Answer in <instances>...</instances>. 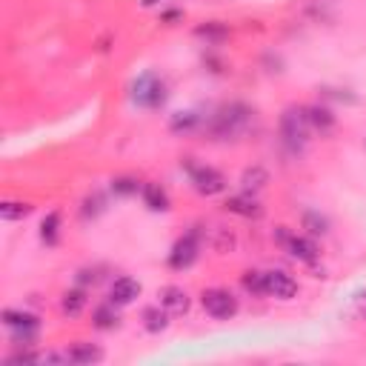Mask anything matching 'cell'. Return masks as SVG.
<instances>
[{"mask_svg": "<svg viewBox=\"0 0 366 366\" xmlns=\"http://www.w3.org/2000/svg\"><path fill=\"white\" fill-rule=\"evenodd\" d=\"M98 326H101V329H112V326H117V315H112L109 307L98 309Z\"/></svg>", "mask_w": 366, "mask_h": 366, "instance_id": "cell-23", "label": "cell"}, {"mask_svg": "<svg viewBox=\"0 0 366 366\" xmlns=\"http://www.w3.org/2000/svg\"><path fill=\"white\" fill-rule=\"evenodd\" d=\"M269 183V175L261 169V166H255V169H247L243 172V177H240V189L247 192V195H258L263 186Z\"/></svg>", "mask_w": 366, "mask_h": 366, "instance_id": "cell-12", "label": "cell"}, {"mask_svg": "<svg viewBox=\"0 0 366 366\" xmlns=\"http://www.w3.org/2000/svg\"><path fill=\"white\" fill-rule=\"evenodd\" d=\"M189 175H192V183H195V189L200 195H218L226 189V180L218 169H212V166H195L189 163Z\"/></svg>", "mask_w": 366, "mask_h": 366, "instance_id": "cell-3", "label": "cell"}, {"mask_svg": "<svg viewBox=\"0 0 366 366\" xmlns=\"http://www.w3.org/2000/svg\"><path fill=\"white\" fill-rule=\"evenodd\" d=\"M195 258H198V232H189V235H183V237L175 243L169 263H172L175 269H186V266L195 263Z\"/></svg>", "mask_w": 366, "mask_h": 366, "instance_id": "cell-7", "label": "cell"}, {"mask_svg": "<svg viewBox=\"0 0 366 366\" xmlns=\"http://www.w3.org/2000/svg\"><path fill=\"white\" fill-rule=\"evenodd\" d=\"M243 286H247L249 292H255V295H266V289H263V274H261V272H247V274H243Z\"/></svg>", "mask_w": 366, "mask_h": 366, "instance_id": "cell-21", "label": "cell"}, {"mask_svg": "<svg viewBox=\"0 0 366 366\" xmlns=\"http://www.w3.org/2000/svg\"><path fill=\"white\" fill-rule=\"evenodd\" d=\"M138 189H143L138 180H132V177H120V180H115V192H120V195H135Z\"/></svg>", "mask_w": 366, "mask_h": 366, "instance_id": "cell-22", "label": "cell"}, {"mask_svg": "<svg viewBox=\"0 0 366 366\" xmlns=\"http://www.w3.org/2000/svg\"><path fill=\"white\" fill-rule=\"evenodd\" d=\"M143 321H146V329H149V332H163V329L169 326V312L152 307V309L143 312Z\"/></svg>", "mask_w": 366, "mask_h": 366, "instance_id": "cell-16", "label": "cell"}, {"mask_svg": "<svg viewBox=\"0 0 366 366\" xmlns=\"http://www.w3.org/2000/svg\"><path fill=\"white\" fill-rule=\"evenodd\" d=\"M3 321H6V326L15 332V341L20 344H32L35 341V335H38V318L35 315H29V312H15V309H9V312H3Z\"/></svg>", "mask_w": 366, "mask_h": 366, "instance_id": "cell-4", "label": "cell"}, {"mask_svg": "<svg viewBox=\"0 0 366 366\" xmlns=\"http://www.w3.org/2000/svg\"><path fill=\"white\" fill-rule=\"evenodd\" d=\"M278 240L289 249L292 258H298L303 263H315L318 261V247H315L312 240H307V237H289L286 232H278Z\"/></svg>", "mask_w": 366, "mask_h": 366, "instance_id": "cell-8", "label": "cell"}, {"mask_svg": "<svg viewBox=\"0 0 366 366\" xmlns=\"http://www.w3.org/2000/svg\"><path fill=\"white\" fill-rule=\"evenodd\" d=\"M57 226H60V215H57V212H52V215L43 221V226H41V235H43L46 243L57 240Z\"/></svg>", "mask_w": 366, "mask_h": 366, "instance_id": "cell-20", "label": "cell"}, {"mask_svg": "<svg viewBox=\"0 0 366 366\" xmlns=\"http://www.w3.org/2000/svg\"><path fill=\"white\" fill-rule=\"evenodd\" d=\"M203 309L218 318V321H226L237 312V298L229 292V289H206L203 292Z\"/></svg>", "mask_w": 366, "mask_h": 366, "instance_id": "cell-2", "label": "cell"}, {"mask_svg": "<svg viewBox=\"0 0 366 366\" xmlns=\"http://www.w3.org/2000/svg\"><path fill=\"white\" fill-rule=\"evenodd\" d=\"M29 212H32V206L29 203H15V200H6L3 206H0V218L3 221H23Z\"/></svg>", "mask_w": 366, "mask_h": 366, "instance_id": "cell-17", "label": "cell"}, {"mask_svg": "<svg viewBox=\"0 0 366 366\" xmlns=\"http://www.w3.org/2000/svg\"><path fill=\"white\" fill-rule=\"evenodd\" d=\"M307 120H309V126H315V129H321V132H329V129L335 126L332 112H329V109H321V106H312V109L307 112Z\"/></svg>", "mask_w": 366, "mask_h": 366, "instance_id": "cell-15", "label": "cell"}, {"mask_svg": "<svg viewBox=\"0 0 366 366\" xmlns=\"http://www.w3.org/2000/svg\"><path fill=\"white\" fill-rule=\"evenodd\" d=\"M138 295H140V284L135 278H117L112 284L109 300H112V307H129V303H135Z\"/></svg>", "mask_w": 366, "mask_h": 366, "instance_id": "cell-9", "label": "cell"}, {"mask_svg": "<svg viewBox=\"0 0 366 366\" xmlns=\"http://www.w3.org/2000/svg\"><path fill=\"white\" fill-rule=\"evenodd\" d=\"M103 358V352L98 346H92V344H78L72 352H69V360L72 363H98Z\"/></svg>", "mask_w": 366, "mask_h": 366, "instance_id": "cell-14", "label": "cell"}, {"mask_svg": "<svg viewBox=\"0 0 366 366\" xmlns=\"http://www.w3.org/2000/svg\"><path fill=\"white\" fill-rule=\"evenodd\" d=\"M355 307H358V312H360V315H366V292H358V298H355Z\"/></svg>", "mask_w": 366, "mask_h": 366, "instance_id": "cell-24", "label": "cell"}, {"mask_svg": "<svg viewBox=\"0 0 366 366\" xmlns=\"http://www.w3.org/2000/svg\"><path fill=\"white\" fill-rule=\"evenodd\" d=\"M281 135H284V143L292 152L303 149V146H307V138H309V120H307V115L298 112V109H289L284 115V120H281Z\"/></svg>", "mask_w": 366, "mask_h": 366, "instance_id": "cell-1", "label": "cell"}, {"mask_svg": "<svg viewBox=\"0 0 366 366\" xmlns=\"http://www.w3.org/2000/svg\"><path fill=\"white\" fill-rule=\"evenodd\" d=\"M161 303H163V309L169 315H183L189 309V295L180 286H163L161 289Z\"/></svg>", "mask_w": 366, "mask_h": 366, "instance_id": "cell-10", "label": "cell"}, {"mask_svg": "<svg viewBox=\"0 0 366 366\" xmlns=\"http://www.w3.org/2000/svg\"><path fill=\"white\" fill-rule=\"evenodd\" d=\"M163 83L155 78V75H143L138 78L135 83V101L143 103V106H161L163 103Z\"/></svg>", "mask_w": 366, "mask_h": 366, "instance_id": "cell-6", "label": "cell"}, {"mask_svg": "<svg viewBox=\"0 0 366 366\" xmlns=\"http://www.w3.org/2000/svg\"><path fill=\"white\" fill-rule=\"evenodd\" d=\"M226 209L235 212V215H240V218H261V215H263V209H261V203L255 200V195H247V192L237 195V198H229Z\"/></svg>", "mask_w": 366, "mask_h": 366, "instance_id": "cell-11", "label": "cell"}, {"mask_svg": "<svg viewBox=\"0 0 366 366\" xmlns=\"http://www.w3.org/2000/svg\"><path fill=\"white\" fill-rule=\"evenodd\" d=\"M83 307H86V295L80 292V289H72V292H66L64 295V312L66 315H80L83 312Z\"/></svg>", "mask_w": 366, "mask_h": 366, "instance_id": "cell-18", "label": "cell"}, {"mask_svg": "<svg viewBox=\"0 0 366 366\" xmlns=\"http://www.w3.org/2000/svg\"><path fill=\"white\" fill-rule=\"evenodd\" d=\"M263 289H266V295L281 298V300H289V298L298 295V284H295V278H292V274H286V272H281V269L263 272Z\"/></svg>", "mask_w": 366, "mask_h": 366, "instance_id": "cell-5", "label": "cell"}, {"mask_svg": "<svg viewBox=\"0 0 366 366\" xmlns=\"http://www.w3.org/2000/svg\"><path fill=\"white\" fill-rule=\"evenodd\" d=\"M143 200H146V206L149 209H155V212H166L169 209V198H166V192L158 186V183H143Z\"/></svg>", "mask_w": 366, "mask_h": 366, "instance_id": "cell-13", "label": "cell"}, {"mask_svg": "<svg viewBox=\"0 0 366 366\" xmlns=\"http://www.w3.org/2000/svg\"><path fill=\"white\" fill-rule=\"evenodd\" d=\"M303 229L309 235H326L329 224H326L323 215H318V212H303Z\"/></svg>", "mask_w": 366, "mask_h": 366, "instance_id": "cell-19", "label": "cell"}]
</instances>
